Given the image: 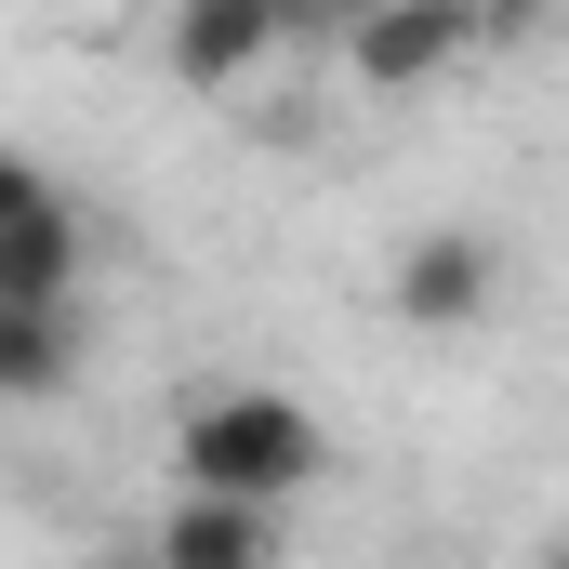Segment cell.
Wrapping results in <instances>:
<instances>
[{
  "label": "cell",
  "instance_id": "8992f818",
  "mask_svg": "<svg viewBox=\"0 0 569 569\" xmlns=\"http://www.w3.org/2000/svg\"><path fill=\"white\" fill-rule=\"evenodd\" d=\"M80 279H93V252H80L67 186H53L40 212H13V226H0V305H80Z\"/></svg>",
  "mask_w": 569,
  "mask_h": 569
},
{
  "label": "cell",
  "instance_id": "277c9868",
  "mask_svg": "<svg viewBox=\"0 0 569 569\" xmlns=\"http://www.w3.org/2000/svg\"><path fill=\"white\" fill-rule=\"evenodd\" d=\"M279 53V0H172V80L186 93H239Z\"/></svg>",
  "mask_w": 569,
  "mask_h": 569
},
{
  "label": "cell",
  "instance_id": "5b68a950",
  "mask_svg": "<svg viewBox=\"0 0 569 569\" xmlns=\"http://www.w3.org/2000/svg\"><path fill=\"white\" fill-rule=\"evenodd\" d=\"M159 569H279V517L266 503H226V490H172V517H159Z\"/></svg>",
  "mask_w": 569,
  "mask_h": 569
},
{
  "label": "cell",
  "instance_id": "52a82bcc",
  "mask_svg": "<svg viewBox=\"0 0 569 569\" xmlns=\"http://www.w3.org/2000/svg\"><path fill=\"white\" fill-rule=\"evenodd\" d=\"M80 385V305H0V398H67Z\"/></svg>",
  "mask_w": 569,
  "mask_h": 569
},
{
  "label": "cell",
  "instance_id": "3957f363",
  "mask_svg": "<svg viewBox=\"0 0 569 569\" xmlns=\"http://www.w3.org/2000/svg\"><path fill=\"white\" fill-rule=\"evenodd\" d=\"M490 291H503V252H490L477 226H425V239L398 252L385 305H398L411 331H477V318H490Z\"/></svg>",
  "mask_w": 569,
  "mask_h": 569
},
{
  "label": "cell",
  "instance_id": "9c48e42d",
  "mask_svg": "<svg viewBox=\"0 0 569 569\" xmlns=\"http://www.w3.org/2000/svg\"><path fill=\"white\" fill-rule=\"evenodd\" d=\"M530 27H543V0H477V53H530Z\"/></svg>",
  "mask_w": 569,
  "mask_h": 569
},
{
  "label": "cell",
  "instance_id": "6da1fadb",
  "mask_svg": "<svg viewBox=\"0 0 569 569\" xmlns=\"http://www.w3.org/2000/svg\"><path fill=\"white\" fill-rule=\"evenodd\" d=\"M172 463H186V490H226V503H305L318 477H331V425L279 398V385H212V398H186V425H172Z\"/></svg>",
  "mask_w": 569,
  "mask_h": 569
},
{
  "label": "cell",
  "instance_id": "8fae6325",
  "mask_svg": "<svg viewBox=\"0 0 569 569\" xmlns=\"http://www.w3.org/2000/svg\"><path fill=\"white\" fill-rule=\"evenodd\" d=\"M93 569H159V557H93Z\"/></svg>",
  "mask_w": 569,
  "mask_h": 569
},
{
  "label": "cell",
  "instance_id": "ba28073f",
  "mask_svg": "<svg viewBox=\"0 0 569 569\" xmlns=\"http://www.w3.org/2000/svg\"><path fill=\"white\" fill-rule=\"evenodd\" d=\"M358 13H371V0H279V53H345Z\"/></svg>",
  "mask_w": 569,
  "mask_h": 569
},
{
  "label": "cell",
  "instance_id": "7a4b0ae2",
  "mask_svg": "<svg viewBox=\"0 0 569 569\" xmlns=\"http://www.w3.org/2000/svg\"><path fill=\"white\" fill-rule=\"evenodd\" d=\"M477 53V0H371L358 27H345V67L371 80V93H425Z\"/></svg>",
  "mask_w": 569,
  "mask_h": 569
},
{
  "label": "cell",
  "instance_id": "30bf717a",
  "mask_svg": "<svg viewBox=\"0 0 569 569\" xmlns=\"http://www.w3.org/2000/svg\"><path fill=\"white\" fill-rule=\"evenodd\" d=\"M40 199H53V172H40L27 146H0V226H13V212H40Z\"/></svg>",
  "mask_w": 569,
  "mask_h": 569
}]
</instances>
